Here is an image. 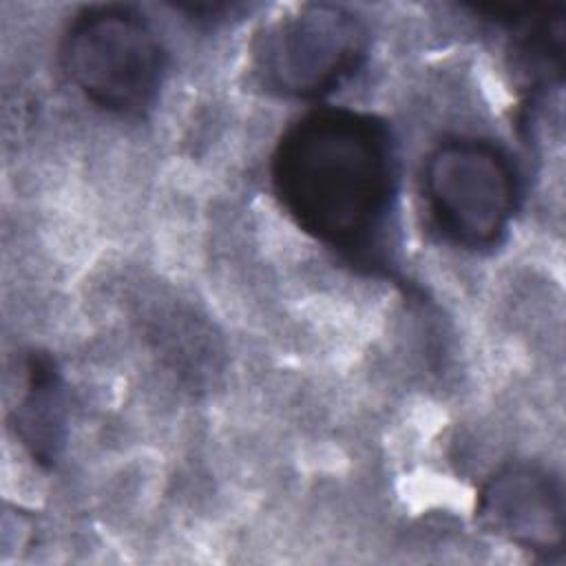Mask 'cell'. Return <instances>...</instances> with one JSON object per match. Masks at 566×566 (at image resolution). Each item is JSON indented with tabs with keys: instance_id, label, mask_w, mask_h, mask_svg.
Instances as JSON below:
<instances>
[{
	"instance_id": "1",
	"label": "cell",
	"mask_w": 566,
	"mask_h": 566,
	"mask_svg": "<svg viewBox=\"0 0 566 566\" xmlns=\"http://www.w3.org/2000/svg\"><path fill=\"white\" fill-rule=\"evenodd\" d=\"M270 184L305 234L347 259H369L380 250L396 208L394 135L365 111H310L279 137Z\"/></svg>"
},
{
	"instance_id": "2",
	"label": "cell",
	"mask_w": 566,
	"mask_h": 566,
	"mask_svg": "<svg viewBox=\"0 0 566 566\" xmlns=\"http://www.w3.org/2000/svg\"><path fill=\"white\" fill-rule=\"evenodd\" d=\"M62 66L97 108L139 117L157 102L166 75L164 44L142 11L128 4L82 9L62 38Z\"/></svg>"
},
{
	"instance_id": "3",
	"label": "cell",
	"mask_w": 566,
	"mask_h": 566,
	"mask_svg": "<svg viewBox=\"0 0 566 566\" xmlns=\"http://www.w3.org/2000/svg\"><path fill=\"white\" fill-rule=\"evenodd\" d=\"M367 27L349 9L327 2L294 7L252 42L259 84L281 97L316 99L347 82L367 55Z\"/></svg>"
},
{
	"instance_id": "4",
	"label": "cell",
	"mask_w": 566,
	"mask_h": 566,
	"mask_svg": "<svg viewBox=\"0 0 566 566\" xmlns=\"http://www.w3.org/2000/svg\"><path fill=\"white\" fill-rule=\"evenodd\" d=\"M422 195L431 221L460 248H493L506 234L517 206V175L493 142L455 137L436 146L422 168Z\"/></svg>"
},
{
	"instance_id": "5",
	"label": "cell",
	"mask_w": 566,
	"mask_h": 566,
	"mask_svg": "<svg viewBox=\"0 0 566 566\" xmlns=\"http://www.w3.org/2000/svg\"><path fill=\"white\" fill-rule=\"evenodd\" d=\"M478 515L486 528L537 555L564 548L562 484L539 467L500 469L480 491Z\"/></svg>"
},
{
	"instance_id": "6",
	"label": "cell",
	"mask_w": 566,
	"mask_h": 566,
	"mask_svg": "<svg viewBox=\"0 0 566 566\" xmlns=\"http://www.w3.org/2000/svg\"><path fill=\"white\" fill-rule=\"evenodd\" d=\"M55 363L44 354H31L27 363V389L18 402L13 427L38 464H53L64 440V394Z\"/></svg>"
}]
</instances>
